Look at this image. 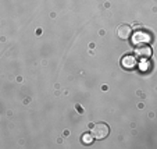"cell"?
I'll return each instance as SVG.
<instances>
[{"mask_svg":"<svg viewBox=\"0 0 157 149\" xmlns=\"http://www.w3.org/2000/svg\"><path fill=\"white\" fill-rule=\"evenodd\" d=\"M90 134H92V137L96 138V139H104V138L110 134V128L106 123H96V124L92 125Z\"/></svg>","mask_w":157,"mask_h":149,"instance_id":"obj_1","label":"cell"},{"mask_svg":"<svg viewBox=\"0 0 157 149\" xmlns=\"http://www.w3.org/2000/svg\"><path fill=\"white\" fill-rule=\"evenodd\" d=\"M117 33H118V38L120 39H129L131 36H132V28L129 27V25L127 24H122L118 27V29H117Z\"/></svg>","mask_w":157,"mask_h":149,"instance_id":"obj_2","label":"cell"},{"mask_svg":"<svg viewBox=\"0 0 157 149\" xmlns=\"http://www.w3.org/2000/svg\"><path fill=\"white\" fill-rule=\"evenodd\" d=\"M135 54L142 59H149L151 56V48L149 45H139L135 50Z\"/></svg>","mask_w":157,"mask_h":149,"instance_id":"obj_3","label":"cell"},{"mask_svg":"<svg viewBox=\"0 0 157 149\" xmlns=\"http://www.w3.org/2000/svg\"><path fill=\"white\" fill-rule=\"evenodd\" d=\"M149 41H150V36L142 31L135 32V35H133V43H136V45H146V42Z\"/></svg>","mask_w":157,"mask_h":149,"instance_id":"obj_4","label":"cell"},{"mask_svg":"<svg viewBox=\"0 0 157 149\" xmlns=\"http://www.w3.org/2000/svg\"><path fill=\"white\" fill-rule=\"evenodd\" d=\"M121 64L125 69H133V67L136 66V57L132 56V54H127V56H124V59L121 60Z\"/></svg>","mask_w":157,"mask_h":149,"instance_id":"obj_5","label":"cell"},{"mask_svg":"<svg viewBox=\"0 0 157 149\" xmlns=\"http://www.w3.org/2000/svg\"><path fill=\"white\" fill-rule=\"evenodd\" d=\"M92 139H93L92 134H85V135H83V137H82L83 143H90V142H92Z\"/></svg>","mask_w":157,"mask_h":149,"instance_id":"obj_6","label":"cell"}]
</instances>
